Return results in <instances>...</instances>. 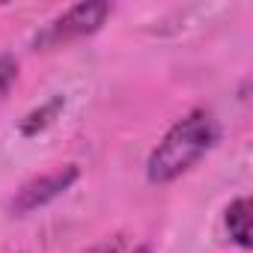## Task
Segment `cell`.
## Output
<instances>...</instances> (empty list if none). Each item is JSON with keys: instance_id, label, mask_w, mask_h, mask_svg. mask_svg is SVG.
<instances>
[{"instance_id": "2", "label": "cell", "mask_w": 253, "mask_h": 253, "mask_svg": "<svg viewBox=\"0 0 253 253\" xmlns=\"http://www.w3.org/2000/svg\"><path fill=\"white\" fill-rule=\"evenodd\" d=\"M110 3H104V0H89V3H78L72 9H66L63 15H57L54 21H48L33 45L36 48H60L66 42H75V39H84V36H92L104 27L107 15H110Z\"/></svg>"}, {"instance_id": "7", "label": "cell", "mask_w": 253, "mask_h": 253, "mask_svg": "<svg viewBox=\"0 0 253 253\" xmlns=\"http://www.w3.org/2000/svg\"><path fill=\"white\" fill-rule=\"evenodd\" d=\"M84 253H122V238L113 235V238H107V241H98V244L86 247Z\"/></svg>"}, {"instance_id": "8", "label": "cell", "mask_w": 253, "mask_h": 253, "mask_svg": "<svg viewBox=\"0 0 253 253\" xmlns=\"http://www.w3.org/2000/svg\"><path fill=\"white\" fill-rule=\"evenodd\" d=\"M131 253H152V250H149V247H134Z\"/></svg>"}, {"instance_id": "3", "label": "cell", "mask_w": 253, "mask_h": 253, "mask_svg": "<svg viewBox=\"0 0 253 253\" xmlns=\"http://www.w3.org/2000/svg\"><path fill=\"white\" fill-rule=\"evenodd\" d=\"M78 176H81V170H78L75 164H66V167H60V170H54V173H45V176L30 179V182L21 185L18 194L12 197L9 211H12L15 217H24V214L36 211V209L48 206L51 200H57L60 194H66V191L78 182Z\"/></svg>"}, {"instance_id": "5", "label": "cell", "mask_w": 253, "mask_h": 253, "mask_svg": "<svg viewBox=\"0 0 253 253\" xmlns=\"http://www.w3.org/2000/svg\"><path fill=\"white\" fill-rule=\"evenodd\" d=\"M63 107H66V98H63V95H54L51 101H45L42 107H36L33 113L24 116V122H21V134H24V137L39 134L42 128H48V125L57 119V113H60Z\"/></svg>"}, {"instance_id": "4", "label": "cell", "mask_w": 253, "mask_h": 253, "mask_svg": "<svg viewBox=\"0 0 253 253\" xmlns=\"http://www.w3.org/2000/svg\"><path fill=\"white\" fill-rule=\"evenodd\" d=\"M223 223L229 238L241 250H247L250 247V197H235L223 211Z\"/></svg>"}, {"instance_id": "6", "label": "cell", "mask_w": 253, "mask_h": 253, "mask_svg": "<svg viewBox=\"0 0 253 253\" xmlns=\"http://www.w3.org/2000/svg\"><path fill=\"white\" fill-rule=\"evenodd\" d=\"M18 78V63L12 57H0V98L9 92V86L15 84Z\"/></svg>"}, {"instance_id": "1", "label": "cell", "mask_w": 253, "mask_h": 253, "mask_svg": "<svg viewBox=\"0 0 253 253\" xmlns=\"http://www.w3.org/2000/svg\"><path fill=\"white\" fill-rule=\"evenodd\" d=\"M217 137H220V125L214 113L206 107H194L191 113H185L170 125L167 134L158 140V146L149 152L146 179L152 185L176 182L214 149Z\"/></svg>"}]
</instances>
